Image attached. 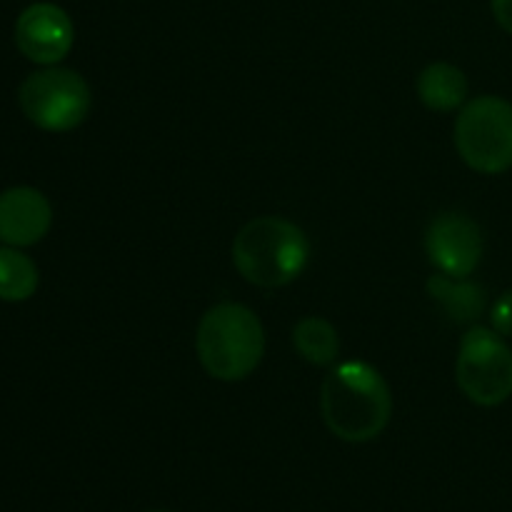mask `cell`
<instances>
[{
	"mask_svg": "<svg viewBox=\"0 0 512 512\" xmlns=\"http://www.w3.org/2000/svg\"><path fill=\"white\" fill-rule=\"evenodd\" d=\"M320 413L330 433L345 443H370L388 428L393 395L383 373L365 360L330 368L320 388Z\"/></svg>",
	"mask_w": 512,
	"mask_h": 512,
	"instance_id": "cell-1",
	"label": "cell"
},
{
	"mask_svg": "<svg viewBox=\"0 0 512 512\" xmlns=\"http://www.w3.org/2000/svg\"><path fill=\"white\" fill-rule=\"evenodd\" d=\"M455 148L463 163L480 175L512 170V103L500 95H478L460 108Z\"/></svg>",
	"mask_w": 512,
	"mask_h": 512,
	"instance_id": "cell-4",
	"label": "cell"
},
{
	"mask_svg": "<svg viewBox=\"0 0 512 512\" xmlns=\"http://www.w3.org/2000/svg\"><path fill=\"white\" fill-rule=\"evenodd\" d=\"M18 103L25 118L48 133H68L88 120L93 93L80 73L60 65H45L23 80Z\"/></svg>",
	"mask_w": 512,
	"mask_h": 512,
	"instance_id": "cell-5",
	"label": "cell"
},
{
	"mask_svg": "<svg viewBox=\"0 0 512 512\" xmlns=\"http://www.w3.org/2000/svg\"><path fill=\"white\" fill-rule=\"evenodd\" d=\"M53 208L40 190L18 185L0 193V240L10 248H30L48 235Z\"/></svg>",
	"mask_w": 512,
	"mask_h": 512,
	"instance_id": "cell-9",
	"label": "cell"
},
{
	"mask_svg": "<svg viewBox=\"0 0 512 512\" xmlns=\"http://www.w3.org/2000/svg\"><path fill=\"white\" fill-rule=\"evenodd\" d=\"M418 98L433 113H455L468 103V78L453 63H430L418 75Z\"/></svg>",
	"mask_w": 512,
	"mask_h": 512,
	"instance_id": "cell-11",
	"label": "cell"
},
{
	"mask_svg": "<svg viewBox=\"0 0 512 512\" xmlns=\"http://www.w3.org/2000/svg\"><path fill=\"white\" fill-rule=\"evenodd\" d=\"M425 288L430 300L458 325H475L488 310V293L483 285L470 278H450L435 270Z\"/></svg>",
	"mask_w": 512,
	"mask_h": 512,
	"instance_id": "cell-10",
	"label": "cell"
},
{
	"mask_svg": "<svg viewBox=\"0 0 512 512\" xmlns=\"http://www.w3.org/2000/svg\"><path fill=\"white\" fill-rule=\"evenodd\" d=\"M195 350L210 378L220 383H240L263 363V323L245 305L218 303L200 318Z\"/></svg>",
	"mask_w": 512,
	"mask_h": 512,
	"instance_id": "cell-3",
	"label": "cell"
},
{
	"mask_svg": "<svg viewBox=\"0 0 512 512\" xmlns=\"http://www.w3.org/2000/svg\"><path fill=\"white\" fill-rule=\"evenodd\" d=\"M490 10H493L495 23L512 35V0H490Z\"/></svg>",
	"mask_w": 512,
	"mask_h": 512,
	"instance_id": "cell-15",
	"label": "cell"
},
{
	"mask_svg": "<svg viewBox=\"0 0 512 512\" xmlns=\"http://www.w3.org/2000/svg\"><path fill=\"white\" fill-rule=\"evenodd\" d=\"M293 345L305 363L315 368H333L340 355V335L330 320L305 315L293 328Z\"/></svg>",
	"mask_w": 512,
	"mask_h": 512,
	"instance_id": "cell-12",
	"label": "cell"
},
{
	"mask_svg": "<svg viewBox=\"0 0 512 512\" xmlns=\"http://www.w3.org/2000/svg\"><path fill=\"white\" fill-rule=\"evenodd\" d=\"M75 25L70 15L55 3H33L18 15L15 45L38 65H58L73 50Z\"/></svg>",
	"mask_w": 512,
	"mask_h": 512,
	"instance_id": "cell-8",
	"label": "cell"
},
{
	"mask_svg": "<svg viewBox=\"0 0 512 512\" xmlns=\"http://www.w3.org/2000/svg\"><path fill=\"white\" fill-rule=\"evenodd\" d=\"M150 512H170V510H150Z\"/></svg>",
	"mask_w": 512,
	"mask_h": 512,
	"instance_id": "cell-16",
	"label": "cell"
},
{
	"mask_svg": "<svg viewBox=\"0 0 512 512\" xmlns=\"http://www.w3.org/2000/svg\"><path fill=\"white\" fill-rule=\"evenodd\" d=\"M455 380L470 403L498 408L512 398V350L493 328L470 325L455 360Z\"/></svg>",
	"mask_w": 512,
	"mask_h": 512,
	"instance_id": "cell-6",
	"label": "cell"
},
{
	"mask_svg": "<svg viewBox=\"0 0 512 512\" xmlns=\"http://www.w3.org/2000/svg\"><path fill=\"white\" fill-rule=\"evenodd\" d=\"M483 230L465 213H440L425 230V253L438 273L470 278L483 260Z\"/></svg>",
	"mask_w": 512,
	"mask_h": 512,
	"instance_id": "cell-7",
	"label": "cell"
},
{
	"mask_svg": "<svg viewBox=\"0 0 512 512\" xmlns=\"http://www.w3.org/2000/svg\"><path fill=\"white\" fill-rule=\"evenodd\" d=\"M490 328L503 338H512V288L505 290L490 308Z\"/></svg>",
	"mask_w": 512,
	"mask_h": 512,
	"instance_id": "cell-14",
	"label": "cell"
},
{
	"mask_svg": "<svg viewBox=\"0 0 512 512\" xmlns=\"http://www.w3.org/2000/svg\"><path fill=\"white\" fill-rule=\"evenodd\" d=\"M38 265L18 248H0V300L23 303L38 290Z\"/></svg>",
	"mask_w": 512,
	"mask_h": 512,
	"instance_id": "cell-13",
	"label": "cell"
},
{
	"mask_svg": "<svg viewBox=\"0 0 512 512\" xmlns=\"http://www.w3.org/2000/svg\"><path fill=\"white\" fill-rule=\"evenodd\" d=\"M230 255L243 280L275 290L298 280L308 268L310 240L293 220L263 215L238 230Z\"/></svg>",
	"mask_w": 512,
	"mask_h": 512,
	"instance_id": "cell-2",
	"label": "cell"
}]
</instances>
